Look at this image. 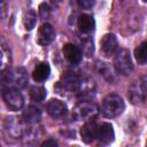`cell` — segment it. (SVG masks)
<instances>
[{
	"instance_id": "6da1fadb",
	"label": "cell",
	"mask_w": 147,
	"mask_h": 147,
	"mask_svg": "<svg viewBox=\"0 0 147 147\" xmlns=\"http://www.w3.org/2000/svg\"><path fill=\"white\" fill-rule=\"evenodd\" d=\"M1 83L6 87H15L18 90L24 88L28 84L26 70L22 67H17L1 71Z\"/></svg>"
},
{
	"instance_id": "7a4b0ae2",
	"label": "cell",
	"mask_w": 147,
	"mask_h": 147,
	"mask_svg": "<svg viewBox=\"0 0 147 147\" xmlns=\"http://www.w3.org/2000/svg\"><path fill=\"white\" fill-rule=\"evenodd\" d=\"M125 109V103L122 96L117 93L108 94L101 105V113L107 118H115L119 116Z\"/></svg>"
},
{
	"instance_id": "3957f363",
	"label": "cell",
	"mask_w": 147,
	"mask_h": 147,
	"mask_svg": "<svg viewBox=\"0 0 147 147\" xmlns=\"http://www.w3.org/2000/svg\"><path fill=\"white\" fill-rule=\"evenodd\" d=\"M114 67L116 71L121 75L127 76L133 71V63L129 51L119 48L114 55Z\"/></svg>"
},
{
	"instance_id": "277c9868",
	"label": "cell",
	"mask_w": 147,
	"mask_h": 147,
	"mask_svg": "<svg viewBox=\"0 0 147 147\" xmlns=\"http://www.w3.org/2000/svg\"><path fill=\"white\" fill-rule=\"evenodd\" d=\"M2 99L6 106L13 111L21 110L24 106V98L20 90L15 87H5L2 91Z\"/></svg>"
},
{
	"instance_id": "5b68a950",
	"label": "cell",
	"mask_w": 147,
	"mask_h": 147,
	"mask_svg": "<svg viewBox=\"0 0 147 147\" xmlns=\"http://www.w3.org/2000/svg\"><path fill=\"white\" fill-rule=\"evenodd\" d=\"M98 114V107L91 101H80L76 105L72 111V116L77 121H88L93 119Z\"/></svg>"
},
{
	"instance_id": "8992f818",
	"label": "cell",
	"mask_w": 147,
	"mask_h": 147,
	"mask_svg": "<svg viewBox=\"0 0 147 147\" xmlns=\"http://www.w3.org/2000/svg\"><path fill=\"white\" fill-rule=\"evenodd\" d=\"M127 96L133 105L147 103V80L132 84L129 88Z\"/></svg>"
},
{
	"instance_id": "52a82bcc",
	"label": "cell",
	"mask_w": 147,
	"mask_h": 147,
	"mask_svg": "<svg viewBox=\"0 0 147 147\" xmlns=\"http://www.w3.org/2000/svg\"><path fill=\"white\" fill-rule=\"evenodd\" d=\"M60 85L62 86L63 90L69 91V92H75V91H80L82 87V78L71 71H67L61 76L60 79Z\"/></svg>"
},
{
	"instance_id": "ba28073f",
	"label": "cell",
	"mask_w": 147,
	"mask_h": 147,
	"mask_svg": "<svg viewBox=\"0 0 147 147\" xmlns=\"http://www.w3.org/2000/svg\"><path fill=\"white\" fill-rule=\"evenodd\" d=\"M118 40L114 33H106L100 41V51L106 56H113L118 51Z\"/></svg>"
},
{
	"instance_id": "9c48e42d",
	"label": "cell",
	"mask_w": 147,
	"mask_h": 147,
	"mask_svg": "<svg viewBox=\"0 0 147 147\" xmlns=\"http://www.w3.org/2000/svg\"><path fill=\"white\" fill-rule=\"evenodd\" d=\"M54 39H55V30H54V28L48 23L41 24V26L38 30L37 42L40 46H47L51 42H53Z\"/></svg>"
},
{
	"instance_id": "30bf717a",
	"label": "cell",
	"mask_w": 147,
	"mask_h": 147,
	"mask_svg": "<svg viewBox=\"0 0 147 147\" xmlns=\"http://www.w3.org/2000/svg\"><path fill=\"white\" fill-rule=\"evenodd\" d=\"M96 139L102 145H109L110 142H113L115 139V132H114L113 125L107 122L98 125Z\"/></svg>"
},
{
	"instance_id": "8fae6325",
	"label": "cell",
	"mask_w": 147,
	"mask_h": 147,
	"mask_svg": "<svg viewBox=\"0 0 147 147\" xmlns=\"http://www.w3.org/2000/svg\"><path fill=\"white\" fill-rule=\"evenodd\" d=\"M47 113L53 118H62L67 114V105L59 99H51L46 105Z\"/></svg>"
},
{
	"instance_id": "7c38bea8",
	"label": "cell",
	"mask_w": 147,
	"mask_h": 147,
	"mask_svg": "<svg viewBox=\"0 0 147 147\" xmlns=\"http://www.w3.org/2000/svg\"><path fill=\"white\" fill-rule=\"evenodd\" d=\"M95 70L109 84H115L116 83V80H117V76L115 74L116 69H114L109 63L103 62V61H98L95 63Z\"/></svg>"
},
{
	"instance_id": "4fadbf2b",
	"label": "cell",
	"mask_w": 147,
	"mask_h": 147,
	"mask_svg": "<svg viewBox=\"0 0 147 147\" xmlns=\"http://www.w3.org/2000/svg\"><path fill=\"white\" fill-rule=\"evenodd\" d=\"M98 125L93 119L86 121V123L80 129V137L85 144H91L96 139Z\"/></svg>"
},
{
	"instance_id": "5bb4252c",
	"label": "cell",
	"mask_w": 147,
	"mask_h": 147,
	"mask_svg": "<svg viewBox=\"0 0 147 147\" xmlns=\"http://www.w3.org/2000/svg\"><path fill=\"white\" fill-rule=\"evenodd\" d=\"M62 53L64 55V57L67 59L68 62H70L71 64H78L82 61L83 57V53L82 51L74 44H65L62 48Z\"/></svg>"
},
{
	"instance_id": "9a60e30c",
	"label": "cell",
	"mask_w": 147,
	"mask_h": 147,
	"mask_svg": "<svg viewBox=\"0 0 147 147\" xmlns=\"http://www.w3.org/2000/svg\"><path fill=\"white\" fill-rule=\"evenodd\" d=\"M77 24H78V29H79L80 33H83V34L91 33L95 26V22H94L93 16L88 15V14H82L78 18Z\"/></svg>"
},
{
	"instance_id": "2e32d148",
	"label": "cell",
	"mask_w": 147,
	"mask_h": 147,
	"mask_svg": "<svg viewBox=\"0 0 147 147\" xmlns=\"http://www.w3.org/2000/svg\"><path fill=\"white\" fill-rule=\"evenodd\" d=\"M49 74H51L49 64L47 62H42V63H39L32 71V78L34 82L41 83V82H45L46 79H48Z\"/></svg>"
},
{
	"instance_id": "e0dca14e",
	"label": "cell",
	"mask_w": 147,
	"mask_h": 147,
	"mask_svg": "<svg viewBox=\"0 0 147 147\" xmlns=\"http://www.w3.org/2000/svg\"><path fill=\"white\" fill-rule=\"evenodd\" d=\"M40 117H41L40 109L36 106H29L23 111V115H22V119L29 125H33V124L38 123Z\"/></svg>"
},
{
	"instance_id": "ac0fdd59",
	"label": "cell",
	"mask_w": 147,
	"mask_h": 147,
	"mask_svg": "<svg viewBox=\"0 0 147 147\" xmlns=\"http://www.w3.org/2000/svg\"><path fill=\"white\" fill-rule=\"evenodd\" d=\"M134 57L139 64H146L147 63V40L142 41L134 49Z\"/></svg>"
},
{
	"instance_id": "d6986e66",
	"label": "cell",
	"mask_w": 147,
	"mask_h": 147,
	"mask_svg": "<svg viewBox=\"0 0 147 147\" xmlns=\"http://www.w3.org/2000/svg\"><path fill=\"white\" fill-rule=\"evenodd\" d=\"M11 64V53L10 49L2 44L1 45V71H5L7 69H9Z\"/></svg>"
},
{
	"instance_id": "ffe728a7",
	"label": "cell",
	"mask_w": 147,
	"mask_h": 147,
	"mask_svg": "<svg viewBox=\"0 0 147 147\" xmlns=\"http://www.w3.org/2000/svg\"><path fill=\"white\" fill-rule=\"evenodd\" d=\"M37 23V14L33 9H29L25 11L23 16V24L26 30H32Z\"/></svg>"
},
{
	"instance_id": "44dd1931",
	"label": "cell",
	"mask_w": 147,
	"mask_h": 147,
	"mask_svg": "<svg viewBox=\"0 0 147 147\" xmlns=\"http://www.w3.org/2000/svg\"><path fill=\"white\" fill-rule=\"evenodd\" d=\"M46 88L44 86H32L31 90H30V96L33 101H37V102H41L45 100L46 98Z\"/></svg>"
},
{
	"instance_id": "7402d4cb",
	"label": "cell",
	"mask_w": 147,
	"mask_h": 147,
	"mask_svg": "<svg viewBox=\"0 0 147 147\" xmlns=\"http://www.w3.org/2000/svg\"><path fill=\"white\" fill-rule=\"evenodd\" d=\"M49 15V7L46 3H41L39 6V16L40 18H47Z\"/></svg>"
},
{
	"instance_id": "603a6c76",
	"label": "cell",
	"mask_w": 147,
	"mask_h": 147,
	"mask_svg": "<svg viewBox=\"0 0 147 147\" xmlns=\"http://www.w3.org/2000/svg\"><path fill=\"white\" fill-rule=\"evenodd\" d=\"M95 0H78V5L83 9H90L94 6Z\"/></svg>"
},
{
	"instance_id": "cb8c5ba5",
	"label": "cell",
	"mask_w": 147,
	"mask_h": 147,
	"mask_svg": "<svg viewBox=\"0 0 147 147\" xmlns=\"http://www.w3.org/2000/svg\"><path fill=\"white\" fill-rule=\"evenodd\" d=\"M41 146H57V142L55 141V140H52V139H49V140H46V141H44L42 144H41Z\"/></svg>"
},
{
	"instance_id": "d4e9b609",
	"label": "cell",
	"mask_w": 147,
	"mask_h": 147,
	"mask_svg": "<svg viewBox=\"0 0 147 147\" xmlns=\"http://www.w3.org/2000/svg\"><path fill=\"white\" fill-rule=\"evenodd\" d=\"M142 1H144V2H147V0H142Z\"/></svg>"
}]
</instances>
